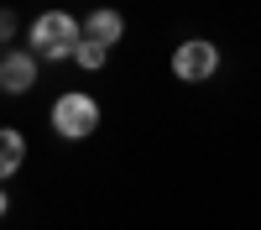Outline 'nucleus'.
Wrapping results in <instances>:
<instances>
[{
	"label": "nucleus",
	"instance_id": "nucleus-1",
	"mask_svg": "<svg viewBox=\"0 0 261 230\" xmlns=\"http://www.w3.org/2000/svg\"><path fill=\"white\" fill-rule=\"evenodd\" d=\"M79 42H84V27H79L68 11H47V16L32 21V47L42 58H73Z\"/></svg>",
	"mask_w": 261,
	"mask_h": 230
},
{
	"label": "nucleus",
	"instance_id": "nucleus-2",
	"mask_svg": "<svg viewBox=\"0 0 261 230\" xmlns=\"http://www.w3.org/2000/svg\"><path fill=\"white\" fill-rule=\"evenodd\" d=\"M53 125H58V136L84 141V136H94V125H99V105L89 94H63L53 105Z\"/></svg>",
	"mask_w": 261,
	"mask_h": 230
},
{
	"label": "nucleus",
	"instance_id": "nucleus-3",
	"mask_svg": "<svg viewBox=\"0 0 261 230\" xmlns=\"http://www.w3.org/2000/svg\"><path fill=\"white\" fill-rule=\"evenodd\" d=\"M214 68H220V53H214V42H183V47L172 53V73L188 79V84L209 79Z\"/></svg>",
	"mask_w": 261,
	"mask_h": 230
},
{
	"label": "nucleus",
	"instance_id": "nucleus-4",
	"mask_svg": "<svg viewBox=\"0 0 261 230\" xmlns=\"http://www.w3.org/2000/svg\"><path fill=\"white\" fill-rule=\"evenodd\" d=\"M32 84H37L32 53H6V58H0V89H6V94H27Z\"/></svg>",
	"mask_w": 261,
	"mask_h": 230
},
{
	"label": "nucleus",
	"instance_id": "nucleus-5",
	"mask_svg": "<svg viewBox=\"0 0 261 230\" xmlns=\"http://www.w3.org/2000/svg\"><path fill=\"white\" fill-rule=\"evenodd\" d=\"M120 32H125L120 11H89V16H84V37L105 42V47H115V42H120Z\"/></svg>",
	"mask_w": 261,
	"mask_h": 230
},
{
	"label": "nucleus",
	"instance_id": "nucleus-6",
	"mask_svg": "<svg viewBox=\"0 0 261 230\" xmlns=\"http://www.w3.org/2000/svg\"><path fill=\"white\" fill-rule=\"evenodd\" d=\"M21 157H27V141H21V131H0V173H16Z\"/></svg>",
	"mask_w": 261,
	"mask_h": 230
},
{
	"label": "nucleus",
	"instance_id": "nucleus-7",
	"mask_svg": "<svg viewBox=\"0 0 261 230\" xmlns=\"http://www.w3.org/2000/svg\"><path fill=\"white\" fill-rule=\"evenodd\" d=\"M105 53H110V47H105V42H94V37H84L79 42V68H105Z\"/></svg>",
	"mask_w": 261,
	"mask_h": 230
}]
</instances>
